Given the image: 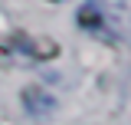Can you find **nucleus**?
Here are the masks:
<instances>
[{
    "label": "nucleus",
    "instance_id": "nucleus-3",
    "mask_svg": "<svg viewBox=\"0 0 131 125\" xmlns=\"http://www.w3.org/2000/svg\"><path fill=\"white\" fill-rule=\"evenodd\" d=\"M105 7H112L115 13H121V16H131V0H102Z\"/></svg>",
    "mask_w": 131,
    "mask_h": 125
},
{
    "label": "nucleus",
    "instance_id": "nucleus-1",
    "mask_svg": "<svg viewBox=\"0 0 131 125\" xmlns=\"http://www.w3.org/2000/svg\"><path fill=\"white\" fill-rule=\"evenodd\" d=\"M0 56H23V59H52L59 56V43H52L46 36H26V33H13L10 40L0 43Z\"/></svg>",
    "mask_w": 131,
    "mask_h": 125
},
{
    "label": "nucleus",
    "instance_id": "nucleus-4",
    "mask_svg": "<svg viewBox=\"0 0 131 125\" xmlns=\"http://www.w3.org/2000/svg\"><path fill=\"white\" fill-rule=\"evenodd\" d=\"M49 3H59V0H49Z\"/></svg>",
    "mask_w": 131,
    "mask_h": 125
},
{
    "label": "nucleus",
    "instance_id": "nucleus-2",
    "mask_svg": "<svg viewBox=\"0 0 131 125\" xmlns=\"http://www.w3.org/2000/svg\"><path fill=\"white\" fill-rule=\"evenodd\" d=\"M23 105H26L30 115H46V112H52L56 99H52L46 89H39V86H26V89H23Z\"/></svg>",
    "mask_w": 131,
    "mask_h": 125
}]
</instances>
